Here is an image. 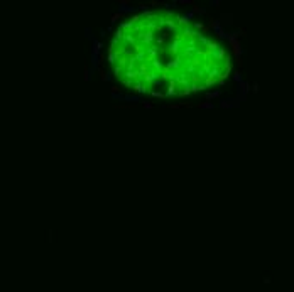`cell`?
<instances>
[{"mask_svg":"<svg viewBox=\"0 0 294 292\" xmlns=\"http://www.w3.org/2000/svg\"><path fill=\"white\" fill-rule=\"evenodd\" d=\"M103 68L125 98L210 102L235 75V48L196 7L123 9L108 29Z\"/></svg>","mask_w":294,"mask_h":292,"instance_id":"1","label":"cell"}]
</instances>
